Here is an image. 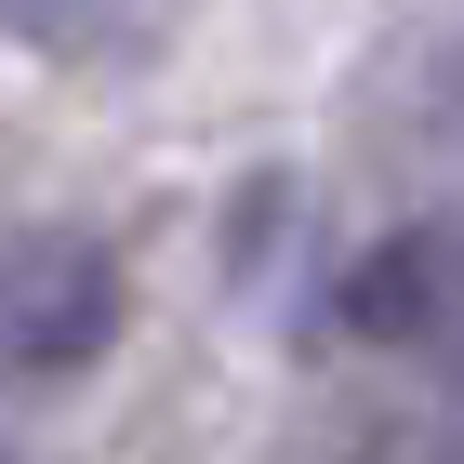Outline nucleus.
I'll use <instances>...</instances> for the list:
<instances>
[{
	"label": "nucleus",
	"instance_id": "nucleus-1",
	"mask_svg": "<svg viewBox=\"0 0 464 464\" xmlns=\"http://www.w3.org/2000/svg\"><path fill=\"white\" fill-rule=\"evenodd\" d=\"M120 345V252L93 226H40L0 252V372L14 385H67Z\"/></svg>",
	"mask_w": 464,
	"mask_h": 464
},
{
	"label": "nucleus",
	"instance_id": "nucleus-2",
	"mask_svg": "<svg viewBox=\"0 0 464 464\" xmlns=\"http://www.w3.org/2000/svg\"><path fill=\"white\" fill-rule=\"evenodd\" d=\"M425 305H438V252H425V239H385V252L345 279V332H372V345L425 332Z\"/></svg>",
	"mask_w": 464,
	"mask_h": 464
},
{
	"label": "nucleus",
	"instance_id": "nucleus-3",
	"mask_svg": "<svg viewBox=\"0 0 464 464\" xmlns=\"http://www.w3.org/2000/svg\"><path fill=\"white\" fill-rule=\"evenodd\" d=\"M0 27L40 40V53H93V40L133 27V0H0Z\"/></svg>",
	"mask_w": 464,
	"mask_h": 464
}]
</instances>
